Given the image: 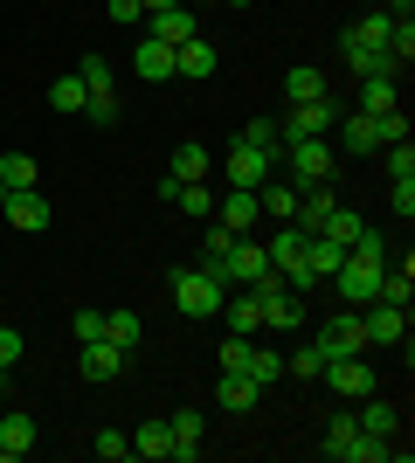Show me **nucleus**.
Wrapping results in <instances>:
<instances>
[{
	"label": "nucleus",
	"instance_id": "nucleus-1",
	"mask_svg": "<svg viewBox=\"0 0 415 463\" xmlns=\"http://www.w3.org/2000/svg\"><path fill=\"white\" fill-rule=\"evenodd\" d=\"M257 290V311H263V332H297L305 326V290H291L284 277H263V284H250Z\"/></svg>",
	"mask_w": 415,
	"mask_h": 463
},
{
	"label": "nucleus",
	"instance_id": "nucleus-2",
	"mask_svg": "<svg viewBox=\"0 0 415 463\" xmlns=\"http://www.w3.org/2000/svg\"><path fill=\"white\" fill-rule=\"evenodd\" d=\"M381 270H388V263H381V256H360V250H346L339 256V270L325 277V284H339V298H346V305H374L381 298Z\"/></svg>",
	"mask_w": 415,
	"mask_h": 463
},
{
	"label": "nucleus",
	"instance_id": "nucleus-3",
	"mask_svg": "<svg viewBox=\"0 0 415 463\" xmlns=\"http://www.w3.org/2000/svg\"><path fill=\"white\" fill-rule=\"evenodd\" d=\"M284 180H291V187L333 180V146H325V138H284Z\"/></svg>",
	"mask_w": 415,
	"mask_h": 463
},
{
	"label": "nucleus",
	"instance_id": "nucleus-4",
	"mask_svg": "<svg viewBox=\"0 0 415 463\" xmlns=\"http://www.w3.org/2000/svg\"><path fill=\"white\" fill-rule=\"evenodd\" d=\"M83 90H90V104H83V118L90 125H118V90H111V56H83L77 62Z\"/></svg>",
	"mask_w": 415,
	"mask_h": 463
},
{
	"label": "nucleus",
	"instance_id": "nucleus-5",
	"mask_svg": "<svg viewBox=\"0 0 415 463\" xmlns=\"http://www.w3.org/2000/svg\"><path fill=\"white\" fill-rule=\"evenodd\" d=\"M339 111H346L339 97H312V104H291V111L277 118V132L284 138H325L339 125Z\"/></svg>",
	"mask_w": 415,
	"mask_h": 463
},
{
	"label": "nucleus",
	"instance_id": "nucleus-6",
	"mask_svg": "<svg viewBox=\"0 0 415 463\" xmlns=\"http://www.w3.org/2000/svg\"><path fill=\"white\" fill-rule=\"evenodd\" d=\"M222 298H229V290H222L208 270H180V277H174V305H180V318H215Z\"/></svg>",
	"mask_w": 415,
	"mask_h": 463
},
{
	"label": "nucleus",
	"instance_id": "nucleus-7",
	"mask_svg": "<svg viewBox=\"0 0 415 463\" xmlns=\"http://www.w3.org/2000/svg\"><path fill=\"white\" fill-rule=\"evenodd\" d=\"M325 360H360L367 353V332H360V311L354 305H339V318H325V332L312 339Z\"/></svg>",
	"mask_w": 415,
	"mask_h": 463
},
{
	"label": "nucleus",
	"instance_id": "nucleus-8",
	"mask_svg": "<svg viewBox=\"0 0 415 463\" xmlns=\"http://www.w3.org/2000/svg\"><path fill=\"white\" fill-rule=\"evenodd\" d=\"M263 277H270V250L250 242V235H236V250L222 256V284H229V290H250V284H263Z\"/></svg>",
	"mask_w": 415,
	"mask_h": 463
},
{
	"label": "nucleus",
	"instance_id": "nucleus-9",
	"mask_svg": "<svg viewBox=\"0 0 415 463\" xmlns=\"http://www.w3.org/2000/svg\"><path fill=\"white\" fill-rule=\"evenodd\" d=\"M360 332H367V346H409V311L401 305H360Z\"/></svg>",
	"mask_w": 415,
	"mask_h": 463
},
{
	"label": "nucleus",
	"instance_id": "nucleus-10",
	"mask_svg": "<svg viewBox=\"0 0 415 463\" xmlns=\"http://www.w3.org/2000/svg\"><path fill=\"white\" fill-rule=\"evenodd\" d=\"M0 214H7L21 235H42L49 222H56V208H49V194H42V187H14L7 201H0Z\"/></svg>",
	"mask_w": 415,
	"mask_h": 463
},
{
	"label": "nucleus",
	"instance_id": "nucleus-11",
	"mask_svg": "<svg viewBox=\"0 0 415 463\" xmlns=\"http://www.w3.org/2000/svg\"><path fill=\"white\" fill-rule=\"evenodd\" d=\"M318 381L333 387L339 402H360V394H374V367H367V353H360V360H325V373H318Z\"/></svg>",
	"mask_w": 415,
	"mask_h": 463
},
{
	"label": "nucleus",
	"instance_id": "nucleus-12",
	"mask_svg": "<svg viewBox=\"0 0 415 463\" xmlns=\"http://www.w3.org/2000/svg\"><path fill=\"white\" fill-rule=\"evenodd\" d=\"M215 222H222L229 235H250V229L263 222V208H257V187H229V194L215 201Z\"/></svg>",
	"mask_w": 415,
	"mask_h": 463
},
{
	"label": "nucleus",
	"instance_id": "nucleus-13",
	"mask_svg": "<svg viewBox=\"0 0 415 463\" xmlns=\"http://www.w3.org/2000/svg\"><path fill=\"white\" fill-rule=\"evenodd\" d=\"M277 174V159L257 153V146H242L236 138V153H229V187H263V180Z\"/></svg>",
	"mask_w": 415,
	"mask_h": 463
},
{
	"label": "nucleus",
	"instance_id": "nucleus-14",
	"mask_svg": "<svg viewBox=\"0 0 415 463\" xmlns=\"http://www.w3.org/2000/svg\"><path fill=\"white\" fill-rule=\"evenodd\" d=\"M28 449H35V415H28V408L0 415V463H21Z\"/></svg>",
	"mask_w": 415,
	"mask_h": 463
},
{
	"label": "nucleus",
	"instance_id": "nucleus-15",
	"mask_svg": "<svg viewBox=\"0 0 415 463\" xmlns=\"http://www.w3.org/2000/svg\"><path fill=\"white\" fill-rule=\"evenodd\" d=\"M132 70H138L146 83H166V77H174V42L138 35V49H132Z\"/></svg>",
	"mask_w": 415,
	"mask_h": 463
},
{
	"label": "nucleus",
	"instance_id": "nucleus-16",
	"mask_svg": "<svg viewBox=\"0 0 415 463\" xmlns=\"http://www.w3.org/2000/svg\"><path fill=\"white\" fill-rule=\"evenodd\" d=\"M146 35H159V42H194L201 28H194V7H187V0H180V7H159V14H146Z\"/></svg>",
	"mask_w": 415,
	"mask_h": 463
},
{
	"label": "nucleus",
	"instance_id": "nucleus-17",
	"mask_svg": "<svg viewBox=\"0 0 415 463\" xmlns=\"http://www.w3.org/2000/svg\"><path fill=\"white\" fill-rule=\"evenodd\" d=\"M388 35H395V14L388 7H374V14H360L346 35H339V49H388Z\"/></svg>",
	"mask_w": 415,
	"mask_h": 463
},
{
	"label": "nucleus",
	"instance_id": "nucleus-18",
	"mask_svg": "<svg viewBox=\"0 0 415 463\" xmlns=\"http://www.w3.org/2000/svg\"><path fill=\"white\" fill-rule=\"evenodd\" d=\"M263 402V387L250 381V373H236V367H222V387H215V408H229V415H250V408Z\"/></svg>",
	"mask_w": 415,
	"mask_h": 463
},
{
	"label": "nucleus",
	"instance_id": "nucleus-19",
	"mask_svg": "<svg viewBox=\"0 0 415 463\" xmlns=\"http://www.w3.org/2000/svg\"><path fill=\"white\" fill-rule=\"evenodd\" d=\"M229 332H242V339H257L263 332V311H257V290H236V298H222V311H215Z\"/></svg>",
	"mask_w": 415,
	"mask_h": 463
},
{
	"label": "nucleus",
	"instance_id": "nucleus-20",
	"mask_svg": "<svg viewBox=\"0 0 415 463\" xmlns=\"http://www.w3.org/2000/svg\"><path fill=\"white\" fill-rule=\"evenodd\" d=\"M118 373H125V353L118 346H111V339H83V381H118Z\"/></svg>",
	"mask_w": 415,
	"mask_h": 463
},
{
	"label": "nucleus",
	"instance_id": "nucleus-21",
	"mask_svg": "<svg viewBox=\"0 0 415 463\" xmlns=\"http://www.w3.org/2000/svg\"><path fill=\"white\" fill-rule=\"evenodd\" d=\"M132 457L174 463V429H166V415H159V422H138V429H132Z\"/></svg>",
	"mask_w": 415,
	"mask_h": 463
},
{
	"label": "nucleus",
	"instance_id": "nucleus-22",
	"mask_svg": "<svg viewBox=\"0 0 415 463\" xmlns=\"http://www.w3.org/2000/svg\"><path fill=\"white\" fill-rule=\"evenodd\" d=\"M166 429H174V457L194 463V457H201V408H174V415H166Z\"/></svg>",
	"mask_w": 415,
	"mask_h": 463
},
{
	"label": "nucleus",
	"instance_id": "nucleus-23",
	"mask_svg": "<svg viewBox=\"0 0 415 463\" xmlns=\"http://www.w3.org/2000/svg\"><path fill=\"white\" fill-rule=\"evenodd\" d=\"M174 77H194V83L215 77V42H201V35L180 42V49H174Z\"/></svg>",
	"mask_w": 415,
	"mask_h": 463
},
{
	"label": "nucleus",
	"instance_id": "nucleus-24",
	"mask_svg": "<svg viewBox=\"0 0 415 463\" xmlns=\"http://www.w3.org/2000/svg\"><path fill=\"white\" fill-rule=\"evenodd\" d=\"M354 422H360V436H374V443H388V436L401 429V415H395L388 402H374V394H360V415H354Z\"/></svg>",
	"mask_w": 415,
	"mask_h": 463
},
{
	"label": "nucleus",
	"instance_id": "nucleus-25",
	"mask_svg": "<svg viewBox=\"0 0 415 463\" xmlns=\"http://www.w3.org/2000/svg\"><path fill=\"white\" fill-rule=\"evenodd\" d=\"M257 208L270 214V222H291V208H297V187H291L284 174H270V180L257 187Z\"/></svg>",
	"mask_w": 415,
	"mask_h": 463
},
{
	"label": "nucleus",
	"instance_id": "nucleus-26",
	"mask_svg": "<svg viewBox=\"0 0 415 463\" xmlns=\"http://www.w3.org/2000/svg\"><path fill=\"white\" fill-rule=\"evenodd\" d=\"M339 138H346V153H381V138H374V118L367 111H339V125H333Z\"/></svg>",
	"mask_w": 415,
	"mask_h": 463
},
{
	"label": "nucleus",
	"instance_id": "nucleus-27",
	"mask_svg": "<svg viewBox=\"0 0 415 463\" xmlns=\"http://www.w3.org/2000/svg\"><path fill=\"white\" fill-rule=\"evenodd\" d=\"M395 97H401V77H360V111L367 118L395 111Z\"/></svg>",
	"mask_w": 415,
	"mask_h": 463
},
{
	"label": "nucleus",
	"instance_id": "nucleus-28",
	"mask_svg": "<svg viewBox=\"0 0 415 463\" xmlns=\"http://www.w3.org/2000/svg\"><path fill=\"white\" fill-rule=\"evenodd\" d=\"M339 56H346L354 77H401V62L388 56V49H339Z\"/></svg>",
	"mask_w": 415,
	"mask_h": 463
},
{
	"label": "nucleus",
	"instance_id": "nucleus-29",
	"mask_svg": "<svg viewBox=\"0 0 415 463\" xmlns=\"http://www.w3.org/2000/svg\"><path fill=\"white\" fill-rule=\"evenodd\" d=\"M360 229H367V222H360L354 208H339V201L325 208V222H318V235H325V242H339V250H354V235H360Z\"/></svg>",
	"mask_w": 415,
	"mask_h": 463
},
{
	"label": "nucleus",
	"instance_id": "nucleus-30",
	"mask_svg": "<svg viewBox=\"0 0 415 463\" xmlns=\"http://www.w3.org/2000/svg\"><path fill=\"white\" fill-rule=\"evenodd\" d=\"M339 256H346L339 242H325V235H305V270H312L318 284H325V277L339 270Z\"/></svg>",
	"mask_w": 415,
	"mask_h": 463
},
{
	"label": "nucleus",
	"instance_id": "nucleus-31",
	"mask_svg": "<svg viewBox=\"0 0 415 463\" xmlns=\"http://www.w3.org/2000/svg\"><path fill=\"white\" fill-rule=\"evenodd\" d=\"M104 339L118 353H132L138 339H146V326H138V311H104Z\"/></svg>",
	"mask_w": 415,
	"mask_h": 463
},
{
	"label": "nucleus",
	"instance_id": "nucleus-32",
	"mask_svg": "<svg viewBox=\"0 0 415 463\" xmlns=\"http://www.w3.org/2000/svg\"><path fill=\"white\" fill-rule=\"evenodd\" d=\"M284 97H291V104H312V97H325V70H312V62H297L291 77H284Z\"/></svg>",
	"mask_w": 415,
	"mask_h": 463
},
{
	"label": "nucleus",
	"instance_id": "nucleus-33",
	"mask_svg": "<svg viewBox=\"0 0 415 463\" xmlns=\"http://www.w3.org/2000/svg\"><path fill=\"white\" fill-rule=\"evenodd\" d=\"M409 298H415V263L401 256V270H381V305H401V311H409Z\"/></svg>",
	"mask_w": 415,
	"mask_h": 463
},
{
	"label": "nucleus",
	"instance_id": "nucleus-34",
	"mask_svg": "<svg viewBox=\"0 0 415 463\" xmlns=\"http://www.w3.org/2000/svg\"><path fill=\"white\" fill-rule=\"evenodd\" d=\"M83 104H90V90H83V77H77V70L49 83V111H83Z\"/></svg>",
	"mask_w": 415,
	"mask_h": 463
},
{
	"label": "nucleus",
	"instance_id": "nucleus-35",
	"mask_svg": "<svg viewBox=\"0 0 415 463\" xmlns=\"http://www.w3.org/2000/svg\"><path fill=\"white\" fill-rule=\"evenodd\" d=\"M174 180H208V146H201V138H180V153H174Z\"/></svg>",
	"mask_w": 415,
	"mask_h": 463
},
{
	"label": "nucleus",
	"instance_id": "nucleus-36",
	"mask_svg": "<svg viewBox=\"0 0 415 463\" xmlns=\"http://www.w3.org/2000/svg\"><path fill=\"white\" fill-rule=\"evenodd\" d=\"M174 201H180V214H194V222H208V214H215V194L201 187V180H180Z\"/></svg>",
	"mask_w": 415,
	"mask_h": 463
},
{
	"label": "nucleus",
	"instance_id": "nucleus-37",
	"mask_svg": "<svg viewBox=\"0 0 415 463\" xmlns=\"http://www.w3.org/2000/svg\"><path fill=\"white\" fill-rule=\"evenodd\" d=\"M242 373H250L257 387H277V381H284V360H277L270 346H250V367H242Z\"/></svg>",
	"mask_w": 415,
	"mask_h": 463
},
{
	"label": "nucleus",
	"instance_id": "nucleus-38",
	"mask_svg": "<svg viewBox=\"0 0 415 463\" xmlns=\"http://www.w3.org/2000/svg\"><path fill=\"white\" fill-rule=\"evenodd\" d=\"M35 174H42V166H35L28 153H7V159H0V180H7V194H14V187H35Z\"/></svg>",
	"mask_w": 415,
	"mask_h": 463
},
{
	"label": "nucleus",
	"instance_id": "nucleus-39",
	"mask_svg": "<svg viewBox=\"0 0 415 463\" xmlns=\"http://www.w3.org/2000/svg\"><path fill=\"white\" fill-rule=\"evenodd\" d=\"M90 449H98L104 463H125V457H132V436H125V429H98V436H90Z\"/></svg>",
	"mask_w": 415,
	"mask_h": 463
},
{
	"label": "nucleus",
	"instance_id": "nucleus-40",
	"mask_svg": "<svg viewBox=\"0 0 415 463\" xmlns=\"http://www.w3.org/2000/svg\"><path fill=\"white\" fill-rule=\"evenodd\" d=\"M374 138H381V146H401V138H409V111H381L374 118Z\"/></svg>",
	"mask_w": 415,
	"mask_h": 463
},
{
	"label": "nucleus",
	"instance_id": "nucleus-41",
	"mask_svg": "<svg viewBox=\"0 0 415 463\" xmlns=\"http://www.w3.org/2000/svg\"><path fill=\"white\" fill-rule=\"evenodd\" d=\"M291 373H297V381H318V373H325V353H318V346H297L291 353Z\"/></svg>",
	"mask_w": 415,
	"mask_h": 463
},
{
	"label": "nucleus",
	"instance_id": "nucleus-42",
	"mask_svg": "<svg viewBox=\"0 0 415 463\" xmlns=\"http://www.w3.org/2000/svg\"><path fill=\"white\" fill-rule=\"evenodd\" d=\"M104 14L118 21V28H138V21H146V0H104Z\"/></svg>",
	"mask_w": 415,
	"mask_h": 463
},
{
	"label": "nucleus",
	"instance_id": "nucleus-43",
	"mask_svg": "<svg viewBox=\"0 0 415 463\" xmlns=\"http://www.w3.org/2000/svg\"><path fill=\"white\" fill-rule=\"evenodd\" d=\"M388 201H395L401 222H415V174H409V180H395V187H388Z\"/></svg>",
	"mask_w": 415,
	"mask_h": 463
},
{
	"label": "nucleus",
	"instance_id": "nucleus-44",
	"mask_svg": "<svg viewBox=\"0 0 415 463\" xmlns=\"http://www.w3.org/2000/svg\"><path fill=\"white\" fill-rule=\"evenodd\" d=\"M70 332H77V346H83V339H104V311H77Z\"/></svg>",
	"mask_w": 415,
	"mask_h": 463
},
{
	"label": "nucleus",
	"instance_id": "nucleus-45",
	"mask_svg": "<svg viewBox=\"0 0 415 463\" xmlns=\"http://www.w3.org/2000/svg\"><path fill=\"white\" fill-rule=\"evenodd\" d=\"M388 174H395V180L415 174V146H409V138H401V146H388Z\"/></svg>",
	"mask_w": 415,
	"mask_h": 463
},
{
	"label": "nucleus",
	"instance_id": "nucleus-46",
	"mask_svg": "<svg viewBox=\"0 0 415 463\" xmlns=\"http://www.w3.org/2000/svg\"><path fill=\"white\" fill-rule=\"evenodd\" d=\"M21 353H28V346H21V332H14V326H0V373H7V367H14V360H21Z\"/></svg>",
	"mask_w": 415,
	"mask_h": 463
},
{
	"label": "nucleus",
	"instance_id": "nucleus-47",
	"mask_svg": "<svg viewBox=\"0 0 415 463\" xmlns=\"http://www.w3.org/2000/svg\"><path fill=\"white\" fill-rule=\"evenodd\" d=\"M159 7H180V0H146V14H159Z\"/></svg>",
	"mask_w": 415,
	"mask_h": 463
},
{
	"label": "nucleus",
	"instance_id": "nucleus-48",
	"mask_svg": "<svg viewBox=\"0 0 415 463\" xmlns=\"http://www.w3.org/2000/svg\"><path fill=\"white\" fill-rule=\"evenodd\" d=\"M222 7H250V0H222Z\"/></svg>",
	"mask_w": 415,
	"mask_h": 463
},
{
	"label": "nucleus",
	"instance_id": "nucleus-49",
	"mask_svg": "<svg viewBox=\"0 0 415 463\" xmlns=\"http://www.w3.org/2000/svg\"><path fill=\"white\" fill-rule=\"evenodd\" d=\"M0 201H7V180H0Z\"/></svg>",
	"mask_w": 415,
	"mask_h": 463
}]
</instances>
